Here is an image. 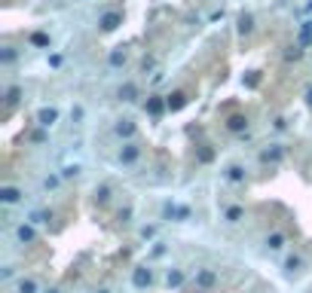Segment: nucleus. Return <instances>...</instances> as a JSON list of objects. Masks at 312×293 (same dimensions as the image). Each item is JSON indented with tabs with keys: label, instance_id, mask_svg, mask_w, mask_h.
I'll return each mask as SVG.
<instances>
[{
	"label": "nucleus",
	"instance_id": "1",
	"mask_svg": "<svg viewBox=\"0 0 312 293\" xmlns=\"http://www.w3.org/2000/svg\"><path fill=\"white\" fill-rule=\"evenodd\" d=\"M196 284L199 287H214L218 284V275L211 269H202V272H196Z\"/></svg>",
	"mask_w": 312,
	"mask_h": 293
},
{
	"label": "nucleus",
	"instance_id": "2",
	"mask_svg": "<svg viewBox=\"0 0 312 293\" xmlns=\"http://www.w3.org/2000/svg\"><path fill=\"white\" fill-rule=\"evenodd\" d=\"M135 287H147L150 281H153V275H150V269H135Z\"/></svg>",
	"mask_w": 312,
	"mask_h": 293
},
{
	"label": "nucleus",
	"instance_id": "3",
	"mask_svg": "<svg viewBox=\"0 0 312 293\" xmlns=\"http://www.w3.org/2000/svg\"><path fill=\"white\" fill-rule=\"evenodd\" d=\"M119 21H123V15H119V12H107V15L101 18V28H107V31H113V28H116Z\"/></svg>",
	"mask_w": 312,
	"mask_h": 293
},
{
	"label": "nucleus",
	"instance_id": "4",
	"mask_svg": "<svg viewBox=\"0 0 312 293\" xmlns=\"http://www.w3.org/2000/svg\"><path fill=\"white\" fill-rule=\"evenodd\" d=\"M55 116H58V113L49 107V110H40V116H37V119H40V125H52V122H55Z\"/></svg>",
	"mask_w": 312,
	"mask_h": 293
},
{
	"label": "nucleus",
	"instance_id": "5",
	"mask_svg": "<svg viewBox=\"0 0 312 293\" xmlns=\"http://www.w3.org/2000/svg\"><path fill=\"white\" fill-rule=\"evenodd\" d=\"M263 162H279L282 159V150L279 147H273V150H263V156H260Z\"/></svg>",
	"mask_w": 312,
	"mask_h": 293
},
{
	"label": "nucleus",
	"instance_id": "6",
	"mask_svg": "<svg viewBox=\"0 0 312 293\" xmlns=\"http://www.w3.org/2000/svg\"><path fill=\"white\" fill-rule=\"evenodd\" d=\"M267 245H270V248H273V251H279V248H282V245H285V235H282V232H273V235H270V238H267Z\"/></svg>",
	"mask_w": 312,
	"mask_h": 293
},
{
	"label": "nucleus",
	"instance_id": "7",
	"mask_svg": "<svg viewBox=\"0 0 312 293\" xmlns=\"http://www.w3.org/2000/svg\"><path fill=\"white\" fill-rule=\"evenodd\" d=\"M119 159H123V162H135V159H138V150H135V147L129 144V147H126V150L119 153Z\"/></svg>",
	"mask_w": 312,
	"mask_h": 293
},
{
	"label": "nucleus",
	"instance_id": "8",
	"mask_svg": "<svg viewBox=\"0 0 312 293\" xmlns=\"http://www.w3.org/2000/svg\"><path fill=\"white\" fill-rule=\"evenodd\" d=\"M15 235H18V242H34V229L31 226H18Z\"/></svg>",
	"mask_w": 312,
	"mask_h": 293
},
{
	"label": "nucleus",
	"instance_id": "9",
	"mask_svg": "<svg viewBox=\"0 0 312 293\" xmlns=\"http://www.w3.org/2000/svg\"><path fill=\"white\" fill-rule=\"evenodd\" d=\"M34 290H37V284H34L31 278H25V281L18 284V293H34Z\"/></svg>",
	"mask_w": 312,
	"mask_h": 293
},
{
	"label": "nucleus",
	"instance_id": "10",
	"mask_svg": "<svg viewBox=\"0 0 312 293\" xmlns=\"http://www.w3.org/2000/svg\"><path fill=\"white\" fill-rule=\"evenodd\" d=\"M245 125H248V122H245L242 116H233V119H230V128H233V131H242Z\"/></svg>",
	"mask_w": 312,
	"mask_h": 293
},
{
	"label": "nucleus",
	"instance_id": "11",
	"mask_svg": "<svg viewBox=\"0 0 312 293\" xmlns=\"http://www.w3.org/2000/svg\"><path fill=\"white\" fill-rule=\"evenodd\" d=\"M227 220H230V223H239V220H242V208H230V211H227Z\"/></svg>",
	"mask_w": 312,
	"mask_h": 293
},
{
	"label": "nucleus",
	"instance_id": "12",
	"mask_svg": "<svg viewBox=\"0 0 312 293\" xmlns=\"http://www.w3.org/2000/svg\"><path fill=\"white\" fill-rule=\"evenodd\" d=\"M181 281H184V275H181L178 269H175V272H169V287H178Z\"/></svg>",
	"mask_w": 312,
	"mask_h": 293
},
{
	"label": "nucleus",
	"instance_id": "13",
	"mask_svg": "<svg viewBox=\"0 0 312 293\" xmlns=\"http://www.w3.org/2000/svg\"><path fill=\"white\" fill-rule=\"evenodd\" d=\"M3 202H18V190H3Z\"/></svg>",
	"mask_w": 312,
	"mask_h": 293
},
{
	"label": "nucleus",
	"instance_id": "14",
	"mask_svg": "<svg viewBox=\"0 0 312 293\" xmlns=\"http://www.w3.org/2000/svg\"><path fill=\"white\" fill-rule=\"evenodd\" d=\"M116 131H119V135H132V122H129V119H123V122L116 125Z\"/></svg>",
	"mask_w": 312,
	"mask_h": 293
},
{
	"label": "nucleus",
	"instance_id": "15",
	"mask_svg": "<svg viewBox=\"0 0 312 293\" xmlns=\"http://www.w3.org/2000/svg\"><path fill=\"white\" fill-rule=\"evenodd\" d=\"M132 95H135V89H132V86H126V89H119V98H123V101H132Z\"/></svg>",
	"mask_w": 312,
	"mask_h": 293
},
{
	"label": "nucleus",
	"instance_id": "16",
	"mask_svg": "<svg viewBox=\"0 0 312 293\" xmlns=\"http://www.w3.org/2000/svg\"><path fill=\"white\" fill-rule=\"evenodd\" d=\"M227 177H230V180H242V168H236V165H233V168H230V174H227Z\"/></svg>",
	"mask_w": 312,
	"mask_h": 293
},
{
	"label": "nucleus",
	"instance_id": "17",
	"mask_svg": "<svg viewBox=\"0 0 312 293\" xmlns=\"http://www.w3.org/2000/svg\"><path fill=\"white\" fill-rule=\"evenodd\" d=\"M95 196H98V202H107V196H110V190H107V187H101V190H95Z\"/></svg>",
	"mask_w": 312,
	"mask_h": 293
},
{
	"label": "nucleus",
	"instance_id": "18",
	"mask_svg": "<svg viewBox=\"0 0 312 293\" xmlns=\"http://www.w3.org/2000/svg\"><path fill=\"white\" fill-rule=\"evenodd\" d=\"M169 107H172V110H178V107H184V98H181V95H175V101H169Z\"/></svg>",
	"mask_w": 312,
	"mask_h": 293
},
{
	"label": "nucleus",
	"instance_id": "19",
	"mask_svg": "<svg viewBox=\"0 0 312 293\" xmlns=\"http://www.w3.org/2000/svg\"><path fill=\"white\" fill-rule=\"evenodd\" d=\"M123 58H126V55H123V52H113V55H110V64H119V61H123Z\"/></svg>",
	"mask_w": 312,
	"mask_h": 293
},
{
	"label": "nucleus",
	"instance_id": "20",
	"mask_svg": "<svg viewBox=\"0 0 312 293\" xmlns=\"http://www.w3.org/2000/svg\"><path fill=\"white\" fill-rule=\"evenodd\" d=\"M309 101H312V92H309Z\"/></svg>",
	"mask_w": 312,
	"mask_h": 293
},
{
	"label": "nucleus",
	"instance_id": "21",
	"mask_svg": "<svg viewBox=\"0 0 312 293\" xmlns=\"http://www.w3.org/2000/svg\"><path fill=\"white\" fill-rule=\"evenodd\" d=\"M49 293H55V290H49Z\"/></svg>",
	"mask_w": 312,
	"mask_h": 293
}]
</instances>
